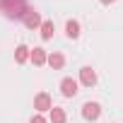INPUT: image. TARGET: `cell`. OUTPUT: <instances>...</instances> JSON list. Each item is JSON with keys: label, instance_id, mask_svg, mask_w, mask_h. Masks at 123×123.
<instances>
[{"label": "cell", "instance_id": "6da1fadb", "mask_svg": "<svg viewBox=\"0 0 123 123\" xmlns=\"http://www.w3.org/2000/svg\"><path fill=\"white\" fill-rule=\"evenodd\" d=\"M0 10H3L7 17H12V19H22L29 7H27L24 0H3V7Z\"/></svg>", "mask_w": 123, "mask_h": 123}, {"label": "cell", "instance_id": "7a4b0ae2", "mask_svg": "<svg viewBox=\"0 0 123 123\" xmlns=\"http://www.w3.org/2000/svg\"><path fill=\"white\" fill-rule=\"evenodd\" d=\"M82 116H85L87 121H97V118L101 116V106H99L97 101H87V104L82 106Z\"/></svg>", "mask_w": 123, "mask_h": 123}, {"label": "cell", "instance_id": "3957f363", "mask_svg": "<svg viewBox=\"0 0 123 123\" xmlns=\"http://www.w3.org/2000/svg\"><path fill=\"white\" fill-rule=\"evenodd\" d=\"M22 22H24V27L36 29V27H41V15H39L36 10H27V12H24V17H22Z\"/></svg>", "mask_w": 123, "mask_h": 123}, {"label": "cell", "instance_id": "277c9868", "mask_svg": "<svg viewBox=\"0 0 123 123\" xmlns=\"http://www.w3.org/2000/svg\"><path fill=\"white\" fill-rule=\"evenodd\" d=\"M34 109H39V111H51V109H53V104H51V97H48L46 92L36 94V99H34Z\"/></svg>", "mask_w": 123, "mask_h": 123}, {"label": "cell", "instance_id": "5b68a950", "mask_svg": "<svg viewBox=\"0 0 123 123\" xmlns=\"http://www.w3.org/2000/svg\"><path fill=\"white\" fill-rule=\"evenodd\" d=\"M60 92H63V97H75L77 94V82L73 77H65L60 82Z\"/></svg>", "mask_w": 123, "mask_h": 123}, {"label": "cell", "instance_id": "8992f818", "mask_svg": "<svg viewBox=\"0 0 123 123\" xmlns=\"http://www.w3.org/2000/svg\"><path fill=\"white\" fill-rule=\"evenodd\" d=\"M80 80H82V85H85V87L97 85V75H94V70H92V68H82V70H80Z\"/></svg>", "mask_w": 123, "mask_h": 123}, {"label": "cell", "instance_id": "52a82bcc", "mask_svg": "<svg viewBox=\"0 0 123 123\" xmlns=\"http://www.w3.org/2000/svg\"><path fill=\"white\" fill-rule=\"evenodd\" d=\"M46 60H48V65L53 68V70H60L65 65V58H63V53H51V55H46Z\"/></svg>", "mask_w": 123, "mask_h": 123}, {"label": "cell", "instance_id": "ba28073f", "mask_svg": "<svg viewBox=\"0 0 123 123\" xmlns=\"http://www.w3.org/2000/svg\"><path fill=\"white\" fill-rule=\"evenodd\" d=\"M31 63L34 65H43L46 63V51L43 48H34L31 51Z\"/></svg>", "mask_w": 123, "mask_h": 123}, {"label": "cell", "instance_id": "9c48e42d", "mask_svg": "<svg viewBox=\"0 0 123 123\" xmlns=\"http://www.w3.org/2000/svg\"><path fill=\"white\" fill-rule=\"evenodd\" d=\"M65 31H68L70 39H77V36H80V24H77L75 19H70V22L65 24Z\"/></svg>", "mask_w": 123, "mask_h": 123}, {"label": "cell", "instance_id": "30bf717a", "mask_svg": "<svg viewBox=\"0 0 123 123\" xmlns=\"http://www.w3.org/2000/svg\"><path fill=\"white\" fill-rule=\"evenodd\" d=\"M51 121H53V123H65V111L58 109V106H53V109H51Z\"/></svg>", "mask_w": 123, "mask_h": 123}, {"label": "cell", "instance_id": "8fae6325", "mask_svg": "<svg viewBox=\"0 0 123 123\" xmlns=\"http://www.w3.org/2000/svg\"><path fill=\"white\" fill-rule=\"evenodd\" d=\"M27 58H29V48H27V46H17V51H15V60H17V63H24Z\"/></svg>", "mask_w": 123, "mask_h": 123}, {"label": "cell", "instance_id": "7c38bea8", "mask_svg": "<svg viewBox=\"0 0 123 123\" xmlns=\"http://www.w3.org/2000/svg\"><path fill=\"white\" fill-rule=\"evenodd\" d=\"M53 31H55L53 22H41V36H43V39H51V36H53Z\"/></svg>", "mask_w": 123, "mask_h": 123}, {"label": "cell", "instance_id": "4fadbf2b", "mask_svg": "<svg viewBox=\"0 0 123 123\" xmlns=\"http://www.w3.org/2000/svg\"><path fill=\"white\" fill-rule=\"evenodd\" d=\"M31 123H46V118H43V116H34V118H31Z\"/></svg>", "mask_w": 123, "mask_h": 123}, {"label": "cell", "instance_id": "5bb4252c", "mask_svg": "<svg viewBox=\"0 0 123 123\" xmlns=\"http://www.w3.org/2000/svg\"><path fill=\"white\" fill-rule=\"evenodd\" d=\"M101 3H104V5H111V3H113V0H101Z\"/></svg>", "mask_w": 123, "mask_h": 123}, {"label": "cell", "instance_id": "9a60e30c", "mask_svg": "<svg viewBox=\"0 0 123 123\" xmlns=\"http://www.w3.org/2000/svg\"><path fill=\"white\" fill-rule=\"evenodd\" d=\"M0 7H3V0H0Z\"/></svg>", "mask_w": 123, "mask_h": 123}]
</instances>
